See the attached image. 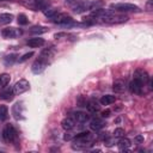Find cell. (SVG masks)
Here are the masks:
<instances>
[{"mask_svg": "<svg viewBox=\"0 0 153 153\" xmlns=\"http://www.w3.org/2000/svg\"><path fill=\"white\" fill-rule=\"evenodd\" d=\"M71 117L75 121V123H86L90 120V116L82 111H74V112H72Z\"/></svg>", "mask_w": 153, "mask_h": 153, "instance_id": "12", "label": "cell"}, {"mask_svg": "<svg viewBox=\"0 0 153 153\" xmlns=\"http://www.w3.org/2000/svg\"><path fill=\"white\" fill-rule=\"evenodd\" d=\"M61 127L66 130V131H69L72 130L74 127H75V121L72 118V117H66L61 121Z\"/></svg>", "mask_w": 153, "mask_h": 153, "instance_id": "18", "label": "cell"}, {"mask_svg": "<svg viewBox=\"0 0 153 153\" xmlns=\"http://www.w3.org/2000/svg\"><path fill=\"white\" fill-rule=\"evenodd\" d=\"M135 142L136 143H142L143 142V136L142 135H136L135 136Z\"/></svg>", "mask_w": 153, "mask_h": 153, "instance_id": "36", "label": "cell"}, {"mask_svg": "<svg viewBox=\"0 0 153 153\" xmlns=\"http://www.w3.org/2000/svg\"><path fill=\"white\" fill-rule=\"evenodd\" d=\"M128 17L124 14H116V13H110L109 16H105L102 18V22L105 24H122L128 22Z\"/></svg>", "mask_w": 153, "mask_h": 153, "instance_id": "4", "label": "cell"}, {"mask_svg": "<svg viewBox=\"0 0 153 153\" xmlns=\"http://www.w3.org/2000/svg\"><path fill=\"white\" fill-rule=\"evenodd\" d=\"M81 1H82V0H66V1H65V5H66L67 7H69L72 11H74V10L81 4Z\"/></svg>", "mask_w": 153, "mask_h": 153, "instance_id": "26", "label": "cell"}, {"mask_svg": "<svg viewBox=\"0 0 153 153\" xmlns=\"http://www.w3.org/2000/svg\"><path fill=\"white\" fill-rule=\"evenodd\" d=\"M104 121L102 120V118H98V117H96V118H92L91 121H90V129L91 130H94V131H98V130H100L103 127H104Z\"/></svg>", "mask_w": 153, "mask_h": 153, "instance_id": "14", "label": "cell"}, {"mask_svg": "<svg viewBox=\"0 0 153 153\" xmlns=\"http://www.w3.org/2000/svg\"><path fill=\"white\" fill-rule=\"evenodd\" d=\"M54 53H55V49H54V47H50V48H45V49H43L42 51H41V54H39V59H42V60H45L47 62H49V60L54 56Z\"/></svg>", "mask_w": 153, "mask_h": 153, "instance_id": "15", "label": "cell"}, {"mask_svg": "<svg viewBox=\"0 0 153 153\" xmlns=\"http://www.w3.org/2000/svg\"><path fill=\"white\" fill-rule=\"evenodd\" d=\"M31 56H33V53H32V51H29V53L24 54L23 56H20V57L18 59V62H20V63H22V62H25V61H27Z\"/></svg>", "mask_w": 153, "mask_h": 153, "instance_id": "32", "label": "cell"}, {"mask_svg": "<svg viewBox=\"0 0 153 153\" xmlns=\"http://www.w3.org/2000/svg\"><path fill=\"white\" fill-rule=\"evenodd\" d=\"M44 43H45V41H44L43 38H41V37H32V38L27 39V42H26V44H27L30 48H39V47H42Z\"/></svg>", "mask_w": 153, "mask_h": 153, "instance_id": "16", "label": "cell"}, {"mask_svg": "<svg viewBox=\"0 0 153 153\" xmlns=\"http://www.w3.org/2000/svg\"><path fill=\"white\" fill-rule=\"evenodd\" d=\"M76 103L79 106H85L86 108V103H87V99L84 97V96H79L78 99H76Z\"/></svg>", "mask_w": 153, "mask_h": 153, "instance_id": "33", "label": "cell"}, {"mask_svg": "<svg viewBox=\"0 0 153 153\" xmlns=\"http://www.w3.org/2000/svg\"><path fill=\"white\" fill-rule=\"evenodd\" d=\"M8 118V108L6 105H0V121H6Z\"/></svg>", "mask_w": 153, "mask_h": 153, "instance_id": "27", "label": "cell"}, {"mask_svg": "<svg viewBox=\"0 0 153 153\" xmlns=\"http://www.w3.org/2000/svg\"><path fill=\"white\" fill-rule=\"evenodd\" d=\"M33 4H35V8L36 10L44 11L45 8L50 7V1L49 0H33Z\"/></svg>", "mask_w": 153, "mask_h": 153, "instance_id": "21", "label": "cell"}, {"mask_svg": "<svg viewBox=\"0 0 153 153\" xmlns=\"http://www.w3.org/2000/svg\"><path fill=\"white\" fill-rule=\"evenodd\" d=\"M109 116H110V110H109V109L102 111V117H103V118H106V117H109Z\"/></svg>", "mask_w": 153, "mask_h": 153, "instance_id": "37", "label": "cell"}, {"mask_svg": "<svg viewBox=\"0 0 153 153\" xmlns=\"http://www.w3.org/2000/svg\"><path fill=\"white\" fill-rule=\"evenodd\" d=\"M145 87L146 85H143L140 80L137 79H133L129 84V90L131 93H135V94H143L145 93Z\"/></svg>", "mask_w": 153, "mask_h": 153, "instance_id": "8", "label": "cell"}, {"mask_svg": "<svg viewBox=\"0 0 153 153\" xmlns=\"http://www.w3.org/2000/svg\"><path fill=\"white\" fill-rule=\"evenodd\" d=\"M0 1H5V0H0Z\"/></svg>", "mask_w": 153, "mask_h": 153, "instance_id": "40", "label": "cell"}, {"mask_svg": "<svg viewBox=\"0 0 153 153\" xmlns=\"http://www.w3.org/2000/svg\"><path fill=\"white\" fill-rule=\"evenodd\" d=\"M14 97V92H13V88L12 87H4L1 91H0V99H4V100H12Z\"/></svg>", "mask_w": 153, "mask_h": 153, "instance_id": "13", "label": "cell"}, {"mask_svg": "<svg viewBox=\"0 0 153 153\" xmlns=\"http://www.w3.org/2000/svg\"><path fill=\"white\" fill-rule=\"evenodd\" d=\"M53 23L55 24H59V25H63V26H71L73 25V18L66 13H60L57 12L56 16H54L51 19H50Z\"/></svg>", "mask_w": 153, "mask_h": 153, "instance_id": "5", "label": "cell"}, {"mask_svg": "<svg viewBox=\"0 0 153 153\" xmlns=\"http://www.w3.org/2000/svg\"><path fill=\"white\" fill-rule=\"evenodd\" d=\"M92 140H93V135L90 131L79 133L74 136L72 147H73V149H86L93 145Z\"/></svg>", "mask_w": 153, "mask_h": 153, "instance_id": "1", "label": "cell"}, {"mask_svg": "<svg viewBox=\"0 0 153 153\" xmlns=\"http://www.w3.org/2000/svg\"><path fill=\"white\" fill-rule=\"evenodd\" d=\"M48 63L49 62H47L45 60H42V59H37L33 63H32V66H31V71H32V73H35V74H39V73H42L44 69H45V67L48 66Z\"/></svg>", "mask_w": 153, "mask_h": 153, "instance_id": "11", "label": "cell"}, {"mask_svg": "<svg viewBox=\"0 0 153 153\" xmlns=\"http://www.w3.org/2000/svg\"><path fill=\"white\" fill-rule=\"evenodd\" d=\"M17 22H18L19 25H26V24L29 23V19H27L26 14H24V13H19L18 17H17Z\"/></svg>", "mask_w": 153, "mask_h": 153, "instance_id": "30", "label": "cell"}, {"mask_svg": "<svg viewBox=\"0 0 153 153\" xmlns=\"http://www.w3.org/2000/svg\"><path fill=\"white\" fill-rule=\"evenodd\" d=\"M86 108H87V110H88L90 112H92V114H96L97 111H99V109H100V105H99V103L97 102V99L92 98V99L87 100V103H86Z\"/></svg>", "mask_w": 153, "mask_h": 153, "instance_id": "17", "label": "cell"}, {"mask_svg": "<svg viewBox=\"0 0 153 153\" xmlns=\"http://www.w3.org/2000/svg\"><path fill=\"white\" fill-rule=\"evenodd\" d=\"M24 111H25V108H24V105H23L22 102H17V103L12 106V116H13L17 121L25 118Z\"/></svg>", "mask_w": 153, "mask_h": 153, "instance_id": "9", "label": "cell"}, {"mask_svg": "<svg viewBox=\"0 0 153 153\" xmlns=\"http://www.w3.org/2000/svg\"><path fill=\"white\" fill-rule=\"evenodd\" d=\"M30 32L33 33V35L45 33V32H48V27H45V26H41V25H36V26H32V27L30 29Z\"/></svg>", "mask_w": 153, "mask_h": 153, "instance_id": "24", "label": "cell"}, {"mask_svg": "<svg viewBox=\"0 0 153 153\" xmlns=\"http://www.w3.org/2000/svg\"><path fill=\"white\" fill-rule=\"evenodd\" d=\"M2 139L8 143H17L18 142V131L13 127V124L8 123L2 129Z\"/></svg>", "mask_w": 153, "mask_h": 153, "instance_id": "3", "label": "cell"}, {"mask_svg": "<svg viewBox=\"0 0 153 153\" xmlns=\"http://www.w3.org/2000/svg\"><path fill=\"white\" fill-rule=\"evenodd\" d=\"M13 92L14 94H22L24 92H26L29 88H30V82L26 80V79H20L18 80L14 85H13Z\"/></svg>", "mask_w": 153, "mask_h": 153, "instance_id": "7", "label": "cell"}, {"mask_svg": "<svg viewBox=\"0 0 153 153\" xmlns=\"http://www.w3.org/2000/svg\"><path fill=\"white\" fill-rule=\"evenodd\" d=\"M82 22L85 24H87V25H92V24H96L97 23V19L94 17H92V16H86V17L82 18Z\"/></svg>", "mask_w": 153, "mask_h": 153, "instance_id": "31", "label": "cell"}, {"mask_svg": "<svg viewBox=\"0 0 153 153\" xmlns=\"http://www.w3.org/2000/svg\"><path fill=\"white\" fill-rule=\"evenodd\" d=\"M134 79L140 80L143 85L148 86L149 90L152 88V87H151V85H152V82H151V78H149V75L147 74L146 71H143V69H136L135 73H134Z\"/></svg>", "mask_w": 153, "mask_h": 153, "instance_id": "6", "label": "cell"}, {"mask_svg": "<svg viewBox=\"0 0 153 153\" xmlns=\"http://www.w3.org/2000/svg\"><path fill=\"white\" fill-rule=\"evenodd\" d=\"M130 146H131L130 140L127 139V137H123V136H122L121 140L117 142V147H118L120 151H128V149L130 148Z\"/></svg>", "mask_w": 153, "mask_h": 153, "instance_id": "20", "label": "cell"}, {"mask_svg": "<svg viewBox=\"0 0 153 153\" xmlns=\"http://www.w3.org/2000/svg\"><path fill=\"white\" fill-rule=\"evenodd\" d=\"M57 10L56 8H53V7H48V8H45L44 11H43V13H44V16L45 17H48L49 19H51L54 16H56L57 14Z\"/></svg>", "mask_w": 153, "mask_h": 153, "instance_id": "28", "label": "cell"}, {"mask_svg": "<svg viewBox=\"0 0 153 153\" xmlns=\"http://www.w3.org/2000/svg\"><path fill=\"white\" fill-rule=\"evenodd\" d=\"M115 100H116V97L115 96H112V94H105V96H103L100 98L99 103L102 105H110V104L115 103Z\"/></svg>", "mask_w": 153, "mask_h": 153, "instance_id": "22", "label": "cell"}, {"mask_svg": "<svg viewBox=\"0 0 153 153\" xmlns=\"http://www.w3.org/2000/svg\"><path fill=\"white\" fill-rule=\"evenodd\" d=\"M10 81H11V76H10V74H7V73H2V74H0V87H5V86H7V85L10 84Z\"/></svg>", "mask_w": 153, "mask_h": 153, "instance_id": "25", "label": "cell"}, {"mask_svg": "<svg viewBox=\"0 0 153 153\" xmlns=\"http://www.w3.org/2000/svg\"><path fill=\"white\" fill-rule=\"evenodd\" d=\"M110 8L112 11L120 12V13H127V12H141L140 7L134 5V4H129V2H118V4H111Z\"/></svg>", "mask_w": 153, "mask_h": 153, "instance_id": "2", "label": "cell"}, {"mask_svg": "<svg viewBox=\"0 0 153 153\" xmlns=\"http://www.w3.org/2000/svg\"><path fill=\"white\" fill-rule=\"evenodd\" d=\"M13 20V14L11 13H0V25H7Z\"/></svg>", "mask_w": 153, "mask_h": 153, "instance_id": "23", "label": "cell"}, {"mask_svg": "<svg viewBox=\"0 0 153 153\" xmlns=\"http://www.w3.org/2000/svg\"><path fill=\"white\" fill-rule=\"evenodd\" d=\"M124 88H126V81H124V80H122V79H117V80L114 81V84H112V90H114L116 93H121V92H123Z\"/></svg>", "mask_w": 153, "mask_h": 153, "instance_id": "19", "label": "cell"}, {"mask_svg": "<svg viewBox=\"0 0 153 153\" xmlns=\"http://www.w3.org/2000/svg\"><path fill=\"white\" fill-rule=\"evenodd\" d=\"M124 136V129L122 128H116L114 130V137H122Z\"/></svg>", "mask_w": 153, "mask_h": 153, "instance_id": "34", "label": "cell"}, {"mask_svg": "<svg viewBox=\"0 0 153 153\" xmlns=\"http://www.w3.org/2000/svg\"><path fill=\"white\" fill-rule=\"evenodd\" d=\"M17 54H10V55H7L5 59H4V62H5V65H12L14 61H18V59H17Z\"/></svg>", "mask_w": 153, "mask_h": 153, "instance_id": "29", "label": "cell"}, {"mask_svg": "<svg viewBox=\"0 0 153 153\" xmlns=\"http://www.w3.org/2000/svg\"><path fill=\"white\" fill-rule=\"evenodd\" d=\"M152 5H153V0H148L147 4H146V10L151 12V11L153 10V8H152Z\"/></svg>", "mask_w": 153, "mask_h": 153, "instance_id": "35", "label": "cell"}, {"mask_svg": "<svg viewBox=\"0 0 153 153\" xmlns=\"http://www.w3.org/2000/svg\"><path fill=\"white\" fill-rule=\"evenodd\" d=\"M63 36H67L65 32H60V33H55V38H60V37H63Z\"/></svg>", "mask_w": 153, "mask_h": 153, "instance_id": "39", "label": "cell"}, {"mask_svg": "<svg viewBox=\"0 0 153 153\" xmlns=\"http://www.w3.org/2000/svg\"><path fill=\"white\" fill-rule=\"evenodd\" d=\"M22 33H23V31L17 27H6V29H2V31H1V35L5 38H17V37L22 36Z\"/></svg>", "mask_w": 153, "mask_h": 153, "instance_id": "10", "label": "cell"}, {"mask_svg": "<svg viewBox=\"0 0 153 153\" xmlns=\"http://www.w3.org/2000/svg\"><path fill=\"white\" fill-rule=\"evenodd\" d=\"M73 137H74V136H73L72 134H67V133H66V134H65V136H63V140L68 141V140H71V139H73Z\"/></svg>", "mask_w": 153, "mask_h": 153, "instance_id": "38", "label": "cell"}]
</instances>
